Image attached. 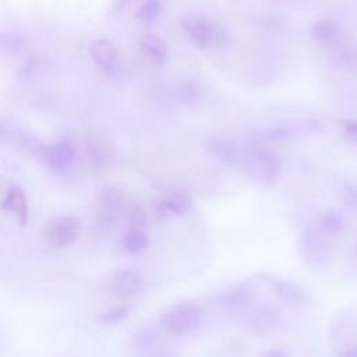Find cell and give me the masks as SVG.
I'll use <instances>...</instances> for the list:
<instances>
[{
    "label": "cell",
    "instance_id": "obj_4",
    "mask_svg": "<svg viewBox=\"0 0 357 357\" xmlns=\"http://www.w3.org/2000/svg\"><path fill=\"white\" fill-rule=\"evenodd\" d=\"M42 162L54 173H66L77 159V149L71 141L59 139L42 146L39 151Z\"/></svg>",
    "mask_w": 357,
    "mask_h": 357
},
{
    "label": "cell",
    "instance_id": "obj_14",
    "mask_svg": "<svg viewBox=\"0 0 357 357\" xmlns=\"http://www.w3.org/2000/svg\"><path fill=\"white\" fill-rule=\"evenodd\" d=\"M192 206L191 198L183 191H172L160 201V209L170 215H184Z\"/></svg>",
    "mask_w": 357,
    "mask_h": 357
},
{
    "label": "cell",
    "instance_id": "obj_8",
    "mask_svg": "<svg viewBox=\"0 0 357 357\" xmlns=\"http://www.w3.org/2000/svg\"><path fill=\"white\" fill-rule=\"evenodd\" d=\"M269 286L272 287V290L275 291V294L290 308H301L307 304V294L305 291L298 287L297 284L276 278V276H269V279H266Z\"/></svg>",
    "mask_w": 357,
    "mask_h": 357
},
{
    "label": "cell",
    "instance_id": "obj_18",
    "mask_svg": "<svg viewBox=\"0 0 357 357\" xmlns=\"http://www.w3.org/2000/svg\"><path fill=\"white\" fill-rule=\"evenodd\" d=\"M141 47L155 63H163L166 60L167 47L159 36L153 33H145L141 38Z\"/></svg>",
    "mask_w": 357,
    "mask_h": 357
},
{
    "label": "cell",
    "instance_id": "obj_5",
    "mask_svg": "<svg viewBox=\"0 0 357 357\" xmlns=\"http://www.w3.org/2000/svg\"><path fill=\"white\" fill-rule=\"evenodd\" d=\"M79 234V223L73 216H57L49 220L45 236L46 241L54 248H67L73 245Z\"/></svg>",
    "mask_w": 357,
    "mask_h": 357
},
{
    "label": "cell",
    "instance_id": "obj_13",
    "mask_svg": "<svg viewBox=\"0 0 357 357\" xmlns=\"http://www.w3.org/2000/svg\"><path fill=\"white\" fill-rule=\"evenodd\" d=\"M254 298V289L248 283H240L231 287L223 296V303L233 311H243L250 307Z\"/></svg>",
    "mask_w": 357,
    "mask_h": 357
},
{
    "label": "cell",
    "instance_id": "obj_15",
    "mask_svg": "<svg viewBox=\"0 0 357 357\" xmlns=\"http://www.w3.org/2000/svg\"><path fill=\"white\" fill-rule=\"evenodd\" d=\"M339 25L329 18H321L314 22L312 25V35L314 38L322 45H333L339 39Z\"/></svg>",
    "mask_w": 357,
    "mask_h": 357
},
{
    "label": "cell",
    "instance_id": "obj_23",
    "mask_svg": "<svg viewBox=\"0 0 357 357\" xmlns=\"http://www.w3.org/2000/svg\"><path fill=\"white\" fill-rule=\"evenodd\" d=\"M155 332L151 328H142L139 329L134 337H132V344L135 349H138L139 351H145L148 350L153 342H155Z\"/></svg>",
    "mask_w": 357,
    "mask_h": 357
},
{
    "label": "cell",
    "instance_id": "obj_3",
    "mask_svg": "<svg viewBox=\"0 0 357 357\" xmlns=\"http://www.w3.org/2000/svg\"><path fill=\"white\" fill-rule=\"evenodd\" d=\"M298 254L305 264L314 268L326 266L329 262V245L314 229H307L298 238Z\"/></svg>",
    "mask_w": 357,
    "mask_h": 357
},
{
    "label": "cell",
    "instance_id": "obj_26",
    "mask_svg": "<svg viewBox=\"0 0 357 357\" xmlns=\"http://www.w3.org/2000/svg\"><path fill=\"white\" fill-rule=\"evenodd\" d=\"M340 357H357V349H349L340 354Z\"/></svg>",
    "mask_w": 357,
    "mask_h": 357
},
{
    "label": "cell",
    "instance_id": "obj_9",
    "mask_svg": "<svg viewBox=\"0 0 357 357\" xmlns=\"http://www.w3.org/2000/svg\"><path fill=\"white\" fill-rule=\"evenodd\" d=\"M245 322L251 332L257 335H266L279 325L280 312L272 305H262L251 311Z\"/></svg>",
    "mask_w": 357,
    "mask_h": 357
},
{
    "label": "cell",
    "instance_id": "obj_6",
    "mask_svg": "<svg viewBox=\"0 0 357 357\" xmlns=\"http://www.w3.org/2000/svg\"><path fill=\"white\" fill-rule=\"evenodd\" d=\"M89 54L93 63L107 74L117 71L120 64V56L117 46L106 38L95 39L89 46Z\"/></svg>",
    "mask_w": 357,
    "mask_h": 357
},
{
    "label": "cell",
    "instance_id": "obj_19",
    "mask_svg": "<svg viewBox=\"0 0 357 357\" xmlns=\"http://www.w3.org/2000/svg\"><path fill=\"white\" fill-rule=\"evenodd\" d=\"M321 227L328 234H337L343 227V216L336 211H326L319 219Z\"/></svg>",
    "mask_w": 357,
    "mask_h": 357
},
{
    "label": "cell",
    "instance_id": "obj_10",
    "mask_svg": "<svg viewBox=\"0 0 357 357\" xmlns=\"http://www.w3.org/2000/svg\"><path fill=\"white\" fill-rule=\"evenodd\" d=\"M183 29L197 47H206L215 38L212 24L199 15L185 17L183 20Z\"/></svg>",
    "mask_w": 357,
    "mask_h": 357
},
{
    "label": "cell",
    "instance_id": "obj_16",
    "mask_svg": "<svg viewBox=\"0 0 357 357\" xmlns=\"http://www.w3.org/2000/svg\"><path fill=\"white\" fill-rule=\"evenodd\" d=\"M123 205V198L120 192H117L113 188L106 190L102 197H100V212H102V219L106 222H113L120 212Z\"/></svg>",
    "mask_w": 357,
    "mask_h": 357
},
{
    "label": "cell",
    "instance_id": "obj_17",
    "mask_svg": "<svg viewBox=\"0 0 357 357\" xmlns=\"http://www.w3.org/2000/svg\"><path fill=\"white\" fill-rule=\"evenodd\" d=\"M123 248L130 254H138L148 248L149 238L142 229L130 227L121 237Z\"/></svg>",
    "mask_w": 357,
    "mask_h": 357
},
{
    "label": "cell",
    "instance_id": "obj_22",
    "mask_svg": "<svg viewBox=\"0 0 357 357\" xmlns=\"http://www.w3.org/2000/svg\"><path fill=\"white\" fill-rule=\"evenodd\" d=\"M128 314H130V310L127 305H117L103 311L99 315V321L105 325H116L124 321L128 317Z\"/></svg>",
    "mask_w": 357,
    "mask_h": 357
},
{
    "label": "cell",
    "instance_id": "obj_12",
    "mask_svg": "<svg viewBox=\"0 0 357 357\" xmlns=\"http://www.w3.org/2000/svg\"><path fill=\"white\" fill-rule=\"evenodd\" d=\"M1 208L8 212H14L17 215L20 226H25L28 222L29 216V208H28V199L25 192L17 187L13 185L7 190L3 201H1Z\"/></svg>",
    "mask_w": 357,
    "mask_h": 357
},
{
    "label": "cell",
    "instance_id": "obj_27",
    "mask_svg": "<svg viewBox=\"0 0 357 357\" xmlns=\"http://www.w3.org/2000/svg\"><path fill=\"white\" fill-rule=\"evenodd\" d=\"M152 357H170L167 354H156V356H152Z\"/></svg>",
    "mask_w": 357,
    "mask_h": 357
},
{
    "label": "cell",
    "instance_id": "obj_25",
    "mask_svg": "<svg viewBox=\"0 0 357 357\" xmlns=\"http://www.w3.org/2000/svg\"><path fill=\"white\" fill-rule=\"evenodd\" d=\"M265 357H287L282 350L279 349H271Z\"/></svg>",
    "mask_w": 357,
    "mask_h": 357
},
{
    "label": "cell",
    "instance_id": "obj_7",
    "mask_svg": "<svg viewBox=\"0 0 357 357\" xmlns=\"http://www.w3.org/2000/svg\"><path fill=\"white\" fill-rule=\"evenodd\" d=\"M142 278L131 269L116 271L110 282L112 293L121 300H130L135 297L142 290Z\"/></svg>",
    "mask_w": 357,
    "mask_h": 357
},
{
    "label": "cell",
    "instance_id": "obj_11",
    "mask_svg": "<svg viewBox=\"0 0 357 357\" xmlns=\"http://www.w3.org/2000/svg\"><path fill=\"white\" fill-rule=\"evenodd\" d=\"M205 148H206V152L216 162L223 165H233L240 156V149L236 145V142L223 137L209 138L205 144Z\"/></svg>",
    "mask_w": 357,
    "mask_h": 357
},
{
    "label": "cell",
    "instance_id": "obj_2",
    "mask_svg": "<svg viewBox=\"0 0 357 357\" xmlns=\"http://www.w3.org/2000/svg\"><path fill=\"white\" fill-rule=\"evenodd\" d=\"M244 165L245 172L251 178L265 184L273 183L282 170L280 158L275 152L265 148L252 149L247 155Z\"/></svg>",
    "mask_w": 357,
    "mask_h": 357
},
{
    "label": "cell",
    "instance_id": "obj_21",
    "mask_svg": "<svg viewBox=\"0 0 357 357\" xmlns=\"http://www.w3.org/2000/svg\"><path fill=\"white\" fill-rule=\"evenodd\" d=\"M162 11V3L159 0H146L138 10V18L145 24L156 21Z\"/></svg>",
    "mask_w": 357,
    "mask_h": 357
},
{
    "label": "cell",
    "instance_id": "obj_20",
    "mask_svg": "<svg viewBox=\"0 0 357 357\" xmlns=\"http://www.w3.org/2000/svg\"><path fill=\"white\" fill-rule=\"evenodd\" d=\"M25 47V43L11 35V33H6V32H0V53L1 54H8V56H14V54H18L24 50Z\"/></svg>",
    "mask_w": 357,
    "mask_h": 357
},
{
    "label": "cell",
    "instance_id": "obj_24",
    "mask_svg": "<svg viewBox=\"0 0 357 357\" xmlns=\"http://www.w3.org/2000/svg\"><path fill=\"white\" fill-rule=\"evenodd\" d=\"M344 131L349 138L357 142V121H346L344 123Z\"/></svg>",
    "mask_w": 357,
    "mask_h": 357
},
{
    "label": "cell",
    "instance_id": "obj_1",
    "mask_svg": "<svg viewBox=\"0 0 357 357\" xmlns=\"http://www.w3.org/2000/svg\"><path fill=\"white\" fill-rule=\"evenodd\" d=\"M201 311L192 303H178L160 318L163 329L173 336H183L195 331L201 324Z\"/></svg>",
    "mask_w": 357,
    "mask_h": 357
}]
</instances>
